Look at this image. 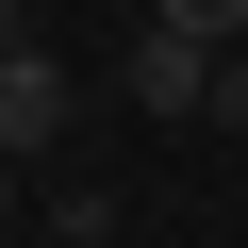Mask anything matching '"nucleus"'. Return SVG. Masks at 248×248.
<instances>
[{"label": "nucleus", "mask_w": 248, "mask_h": 248, "mask_svg": "<svg viewBox=\"0 0 248 248\" xmlns=\"http://www.w3.org/2000/svg\"><path fill=\"white\" fill-rule=\"evenodd\" d=\"M17 248H66V232H17Z\"/></svg>", "instance_id": "7"}, {"label": "nucleus", "mask_w": 248, "mask_h": 248, "mask_svg": "<svg viewBox=\"0 0 248 248\" xmlns=\"http://www.w3.org/2000/svg\"><path fill=\"white\" fill-rule=\"evenodd\" d=\"M0 215H17V149H0ZM0 248H17V232H0Z\"/></svg>", "instance_id": "6"}, {"label": "nucleus", "mask_w": 248, "mask_h": 248, "mask_svg": "<svg viewBox=\"0 0 248 248\" xmlns=\"http://www.w3.org/2000/svg\"><path fill=\"white\" fill-rule=\"evenodd\" d=\"M166 33H199V50H248V0H166Z\"/></svg>", "instance_id": "3"}, {"label": "nucleus", "mask_w": 248, "mask_h": 248, "mask_svg": "<svg viewBox=\"0 0 248 248\" xmlns=\"http://www.w3.org/2000/svg\"><path fill=\"white\" fill-rule=\"evenodd\" d=\"M0 50H33V0H0Z\"/></svg>", "instance_id": "5"}, {"label": "nucleus", "mask_w": 248, "mask_h": 248, "mask_svg": "<svg viewBox=\"0 0 248 248\" xmlns=\"http://www.w3.org/2000/svg\"><path fill=\"white\" fill-rule=\"evenodd\" d=\"M66 99H83V83H66L50 50H0V149H50V133H66Z\"/></svg>", "instance_id": "2"}, {"label": "nucleus", "mask_w": 248, "mask_h": 248, "mask_svg": "<svg viewBox=\"0 0 248 248\" xmlns=\"http://www.w3.org/2000/svg\"><path fill=\"white\" fill-rule=\"evenodd\" d=\"M116 83H133V116H199V99H215V50H199V33H166V17H149V33H133V50H116Z\"/></svg>", "instance_id": "1"}, {"label": "nucleus", "mask_w": 248, "mask_h": 248, "mask_svg": "<svg viewBox=\"0 0 248 248\" xmlns=\"http://www.w3.org/2000/svg\"><path fill=\"white\" fill-rule=\"evenodd\" d=\"M199 116H215V133H248V50H215V99H199Z\"/></svg>", "instance_id": "4"}]
</instances>
